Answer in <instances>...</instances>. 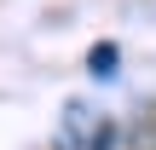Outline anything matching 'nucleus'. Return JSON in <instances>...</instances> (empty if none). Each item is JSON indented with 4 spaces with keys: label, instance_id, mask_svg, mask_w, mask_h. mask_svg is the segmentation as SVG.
Masks as SVG:
<instances>
[{
    "label": "nucleus",
    "instance_id": "1",
    "mask_svg": "<svg viewBox=\"0 0 156 150\" xmlns=\"http://www.w3.org/2000/svg\"><path fill=\"white\" fill-rule=\"evenodd\" d=\"M52 150H116V121L98 104H69L64 121H58Z\"/></svg>",
    "mask_w": 156,
    "mask_h": 150
},
{
    "label": "nucleus",
    "instance_id": "2",
    "mask_svg": "<svg viewBox=\"0 0 156 150\" xmlns=\"http://www.w3.org/2000/svg\"><path fill=\"white\" fill-rule=\"evenodd\" d=\"M116 64H122V52H116L110 40H98V46H93V58H87V69H93L98 81H104V75H116Z\"/></svg>",
    "mask_w": 156,
    "mask_h": 150
}]
</instances>
